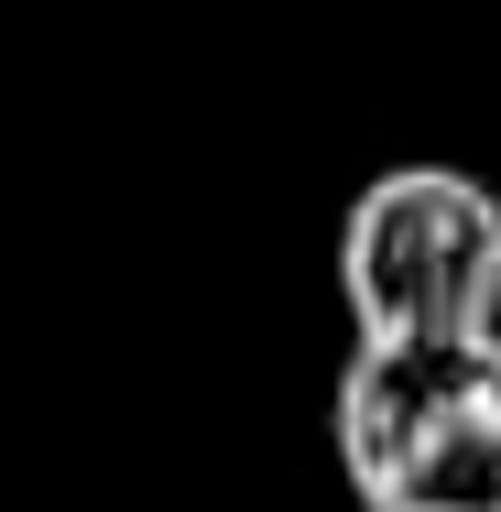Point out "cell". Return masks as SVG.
I'll list each match as a JSON object with an SVG mask.
<instances>
[{"label": "cell", "instance_id": "cell-1", "mask_svg": "<svg viewBox=\"0 0 501 512\" xmlns=\"http://www.w3.org/2000/svg\"><path fill=\"white\" fill-rule=\"evenodd\" d=\"M338 469L360 512H501V327L349 349Z\"/></svg>", "mask_w": 501, "mask_h": 512}, {"label": "cell", "instance_id": "cell-2", "mask_svg": "<svg viewBox=\"0 0 501 512\" xmlns=\"http://www.w3.org/2000/svg\"><path fill=\"white\" fill-rule=\"evenodd\" d=\"M338 295L360 349L491 338L501 327V197L469 164H382L338 229Z\"/></svg>", "mask_w": 501, "mask_h": 512}]
</instances>
